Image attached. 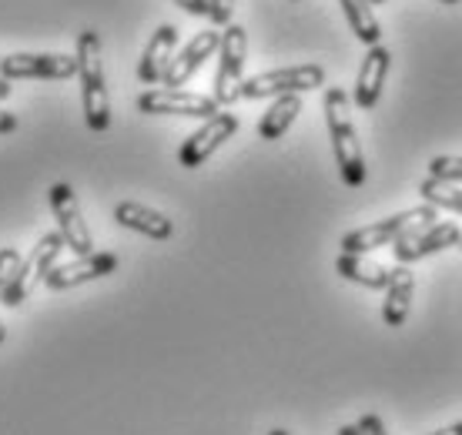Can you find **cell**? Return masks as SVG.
I'll return each instance as SVG.
<instances>
[{
  "label": "cell",
  "mask_w": 462,
  "mask_h": 435,
  "mask_svg": "<svg viewBox=\"0 0 462 435\" xmlns=\"http://www.w3.org/2000/svg\"><path fill=\"white\" fill-rule=\"evenodd\" d=\"M325 125H328V138L336 151L338 174L348 188H362L365 184V158H362V144H358V131L352 125V101L342 88H325Z\"/></svg>",
  "instance_id": "6da1fadb"
},
{
  "label": "cell",
  "mask_w": 462,
  "mask_h": 435,
  "mask_svg": "<svg viewBox=\"0 0 462 435\" xmlns=\"http://www.w3.org/2000/svg\"><path fill=\"white\" fill-rule=\"evenodd\" d=\"M78 80H81V107L84 121L91 131H107L111 127V101H107L105 80V54H101V37L97 31L78 34Z\"/></svg>",
  "instance_id": "7a4b0ae2"
},
{
  "label": "cell",
  "mask_w": 462,
  "mask_h": 435,
  "mask_svg": "<svg viewBox=\"0 0 462 435\" xmlns=\"http://www.w3.org/2000/svg\"><path fill=\"white\" fill-rule=\"evenodd\" d=\"M436 221H439V208H432V205L409 208V211H399V215L385 218V221H375V225L348 231L346 238H342V255L375 252L382 245H395V241L405 238L409 231L422 228V225H436Z\"/></svg>",
  "instance_id": "3957f363"
},
{
  "label": "cell",
  "mask_w": 462,
  "mask_h": 435,
  "mask_svg": "<svg viewBox=\"0 0 462 435\" xmlns=\"http://www.w3.org/2000/svg\"><path fill=\"white\" fill-rule=\"evenodd\" d=\"M60 248H68L64 245V238H60V231H51V235H44V238L34 245V252L27 255V258H21V264H17V272L11 275V282L4 285V292H0V301L4 305H21L23 298L31 295L41 282H44L47 275H51V268H54V262H58Z\"/></svg>",
  "instance_id": "277c9868"
},
{
  "label": "cell",
  "mask_w": 462,
  "mask_h": 435,
  "mask_svg": "<svg viewBox=\"0 0 462 435\" xmlns=\"http://www.w3.org/2000/svg\"><path fill=\"white\" fill-rule=\"evenodd\" d=\"M218 74H215V101L218 107H228L242 97L245 84V54H248V34L242 23H228L221 31V47H218Z\"/></svg>",
  "instance_id": "5b68a950"
},
{
  "label": "cell",
  "mask_w": 462,
  "mask_h": 435,
  "mask_svg": "<svg viewBox=\"0 0 462 435\" xmlns=\"http://www.w3.org/2000/svg\"><path fill=\"white\" fill-rule=\"evenodd\" d=\"M325 84V70L319 64H295V68H278L254 74L242 84V97H282V94H305Z\"/></svg>",
  "instance_id": "8992f818"
},
{
  "label": "cell",
  "mask_w": 462,
  "mask_h": 435,
  "mask_svg": "<svg viewBox=\"0 0 462 435\" xmlns=\"http://www.w3.org/2000/svg\"><path fill=\"white\" fill-rule=\"evenodd\" d=\"M47 201H51V211L58 218V231L64 245H68L70 252L84 258V255L94 252V238H91V228H88V221H84L81 208H78V195H74V188L70 184H51V191H47Z\"/></svg>",
  "instance_id": "52a82bcc"
},
{
  "label": "cell",
  "mask_w": 462,
  "mask_h": 435,
  "mask_svg": "<svg viewBox=\"0 0 462 435\" xmlns=\"http://www.w3.org/2000/svg\"><path fill=\"white\" fill-rule=\"evenodd\" d=\"M141 115H174V117H215L221 115V107L215 97L195 91H171V88H154L138 97Z\"/></svg>",
  "instance_id": "ba28073f"
},
{
  "label": "cell",
  "mask_w": 462,
  "mask_h": 435,
  "mask_svg": "<svg viewBox=\"0 0 462 435\" xmlns=\"http://www.w3.org/2000/svg\"><path fill=\"white\" fill-rule=\"evenodd\" d=\"M78 74L70 54H11L0 60V78L7 80H68Z\"/></svg>",
  "instance_id": "9c48e42d"
},
{
  "label": "cell",
  "mask_w": 462,
  "mask_h": 435,
  "mask_svg": "<svg viewBox=\"0 0 462 435\" xmlns=\"http://www.w3.org/2000/svg\"><path fill=\"white\" fill-rule=\"evenodd\" d=\"M462 241V231L459 225H452V221H436V225H422V228L409 231L405 238L395 241V262L399 264H412V262H422L429 255H439L452 245H459Z\"/></svg>",
  "instance_id": "30bf717a"
},
{
  "label": "cell",
  "mask_w": 462,
  "mask_h": 435,
  "mask_svg": "<svg viewBox=\"0 0 462 435\" xmlns=\"http://www.w3.org/2000/svg\"><path fill=\"white\" fill-rule=\"evenodd\" d=\"M238 131V117L235 115H228V111H221V115H215V117H208L205 125L198 127L195 134L181 144V151H178V161H181V168H201L205 161L215 154V151L225 144V141L231 138Z\"/></svg>",
  "instance_id": "8fae6325"
},
{
  "label": "cell",
  "mask_w": 462,
  "mask_h": 435,
  "mask_svg": "<svg viewBox=\"0 0 462 435\" xmlns=\"http://www.w3.org/2000/svg\"><path fill=\"white\" fill-rule=\"evenodd\" d=\"M117 268V255L111 252H91L84 258H74L68 264H54L51 275L44 278V285L51 292H64V288L84 285V282H97V278L111 275Z\"/></svg>",
  "instance_id": "7c38bea8"
},
{
  "label": "cell",
  "mask_w": 462,
  "mask_h": 435,
  "mask_svg": "<svg viewBox=\"0 0 462 435\" xmlns=\"http://www.w3.org/2000/svg\"><path fill=\"white\" fill-rule=\"evenodd\" d=\"M218 47H221V31H201V34H195L185 44V51L171 60V68H168V74H164V88L181 91L188 80L195 78V70L201 68Z\"/></svg>",
  "instance_id": "4fadbf2b"
},
{
  "label": "cell",
  "mask_w": 462,
  "mask_h": 435,
  "mask_svg": "<svg viewBox=\"0 0 462 435\" xmlns=\"http://www.w3.org/2000/svg\"><path fill=\"white\" fill-rule=\"evenodd\" d=\"M389 64H393V54L382 44L369 47L365 58H362V68L356 74V104L362 111H372L382 97V88H385V78H389Z\"/></svg>",
  "instance_id": "5bb4252c"
},
{
  "label": "cell",
  "mask_w": 462,
  "mask_h": 435,
  "mask_svg": "<svg viewBox=\"0 0 462 435\" xmlns=\"http://www.w3.org/2000/svg\"><path fill=\"white\" fill-rule=\"evenodd\" d=\"M174 47H178V31H174L171 23H162V27L151 34L144 54H141V64H138L141 84H162L174 60Z\"/></svg>",
  "instance_id": "9a60e30c"
},
{
  "label": "cell",
  "mask_w": 462,
  "mask_h": 435,
  "mask_svg": "<svg viewBox=\"0 0 462 435\" xmlns=\"http://www.w3.org/2000/svg\"><path fill=\"white\" fill-rule=\"evenodd\" d=\"M115 221L154 241H168L174 235L171 218L162 215V211H154V208H148V205H138V201H121V205L115 208Z\"/></svg>",
  "instance_id": "2e32d148"
},
{
  "label": "cell",
  "mask_w": 462,
  "mask_h": 435,
  "mask_svg": "<svg viewBox=\"0 0 462 435\" xmlns=\"http://www.w3.org/2000/svg\"><path fill=\"white\" fill-rule=\"evenodd\" d=\"M412 292H416V275H412L405 264L393 268V278H389V288H385V301H382V321H385L389 329H399V325L409 319Z\"/></svg>",
  "instance_id": "e0dca14e"
},
{
  "label": "cell",
  "mask_w": 462,
  "mask_h": 435,
  "mask_svg": "<svg viewBox=\"0 0 462 435\" xmlns=\"http://www.w3.org/2000/svg\"><path fill=\"white\" fill-rule=\"evenodd\" d=\"M336 272L346 278V282H356V285H362V288H375V292H385V288H389V278H393L389 268H382V264L369 262V258H362V255H338Z\"/></svg>",
  "instance_id": "ac0fdd59"
},
{
  "label": "cell",
  "mask_w": 462,
  "mask_h": 435,
  "mask_svg": "<svg viewBox=\"0 0 462 435\" xmlns=\"http://www.w3.org/2000/svg\"><path fill=\"white\" fill-rule=\"evenodd\" d=\"M299 115H301L299 94H282V97H275V104H272L265 115H262V121H258V138L278 141L291 125H295V117Z\"/></svg>",
  "instance_id": "d6986e66"
},
{
  "label": "cell",
  "mask_w": 462,
  "mask_h": 435,
  "mask_svg": "<svg viewBox=\"0 0 462 435\" xmlns=\"http://www.w3.org/2000/svg\"><path fill=\"white\" fill-rule=\"evenodd\" d=\"M338 4H342V14H346L352 34H356L362 44L365 47L382 44V27H379L375 11H372V0H338Z\"/></svg>",
  "instance_id": "ffe728a7"
},
{
  "label": "cell",
  "mask_w": 462,
  "mask_h": 435,
  "mask_svg": "<svg viewBox=\"0 0 462 435\" xmlns=\"http://www.w3.org/2000/svg\"><path fill=\"white\" fill-rule=\"evenodd\" d=\"M419 195L426 198V205L446 208V211L462 215V188L459 184H446V181H432V178H426V181L419 184Z\"/></svg>",
  "instance_id": "44dd1931"
},
{
  "label": "cell",
  "mask_w": 462,
  "mask_h": 435,
  "mask_svg": "<svg viewBox=\"0 0 462 435\" xmlns=\"http://www.w3.org/2000/svg\"><path fill=\"white\" fill-rule=\"evenodd\" d=\"M429 178L446 184H462V158L456 154H439L429 161Z\"/></svg>",
  "instance_id": "7402d4cb"
},
{
  "label": "cell",
  "mask_w": 462,
  "mask_h": 435,
  "mask_svg": "<svg viewBox=\"0 0 462 435\" xmlns=\"http://www.w3.org/2000/svg\"><path fill=\"white\" fill-rule=\"evenodd\" d=\"M208 21L215 23V27H228L231 23V14H235V0H208Z\"/></svg>",
  "instance_id": "603a6c76"
},
{
  "label": "cell",
  "mask_w": 462,
  "mask_h": 435,
  "mask_svg": "<svg viewBox=\"0 0 462 435\" xmlns=\"http://www.w3.org/2000/svg\"><path fill=\"white\" fill-rule=\"evenodd\" d=\"M17 264H21V255L14 252V248H0V292H4V285L17 272Z\"/></svg>",
  "instance_id": "cb8c5ba5"
},
{
  "label": "cell",
  "mask_w": 462,
  "mask_h": 435,
  "mask_svg": "<svg viewBox=\"0 0 462 435\" xmlns=\"http://www.w3.org/2000/svg\"><path fill=\"white\" fill-rule=\"evenodd\" d=\"M356 429H358V435H389V432H385V425H382V419L375 412L362 415V419L356 422Z\"/></svg>",
  "instance_id": "d4e9b609"
},
{
  "label": "cell",
  "mask_w": 462,
  "mask_h": 435,
  "mask_svg": "<svg viewBox=\"0 0 462 435\" xmlns=\"http://www.w3.org/2000/svg\"><path fill=\"white\" fill-rule=\"evenodd\" d=\"M181 11H188V14H195V17H208L211 14V7H208V0H174Z\"/></svg>",
  "instance_id": "484cf974"
},
{
  "label": "cell",
  "mask_w": 462,
  "mask_h": 435,
  "mask_svg": "<svg viewBox=\"0 0 462 435\" xmlns=\"http://www.w3.org/2000/svg\"><path fill=\"white\" fill-rule=\"evenodd\" d=\"M17 127H21L17 115H11V111H0V134H14Z\"/></svg>",
  "instance_id": "4316f807"
},
{
  "label": "cell",
  "mask_w": 462,
  "mask_h": 435,
  "mask_svg": "<svg viewBox=\"0 0 462 435\" xmlns=\"http://www.w3.org/2000/svg\"><path fill=\"white\" fill-rule=\"evenodd\" d=\"M7 94H11V80H7V78H0V101H4Z\"/></svg>",
  "instance_id": "83f0119b"
},
{
  "label": "cell",
  "mask_w": 462,
  "mask_h": 435,
  "mask_svg": "<svg viewBox=\"0 0 462 435\" xmlns=\"http://www.w3.org/2000/svg\"><path fill=\"white\" fill-rule=\"evenodd\" d=\"M338 435H358V429H356V425H342V429H338Z\"/></svg>",
  "instance_id": "f1b7e54d"
},
{
  "label": "cell",
  "mask_w": 462,
  "mask_h": 435,
  "mask_svg": "<svg viewBox=\"0 0 462 435\" xmlns=\"http://www.w3.org/2000/svg\"><path fill=\"white\" fill-rule=\"evenodd\" d=\"M432 435H452V425H446V429H439V432H432Z\"/></svg>",
  "instance_id": "f546056e"
},
{
  "label": "cell",
  "mask_w": 462,
  "mask_h": 435,
  "mask_svg": "<svg viewBox=\"0 0 462 435\" xmlns=\"http://www.w3.org/2000/svg\"><path fill=\"white\" fill-rule=\"evenodd\" d=\"M452 435H462V422H456V425H452Z\"/></svg>",
  "instance_id": "4dcf8cb0"
},
{
  "label": "cell",
  "mask_w": 462,
  "mask_h": 435,
  "mask_svg": "<svg viewBox=\"0 0 462 435\" xmlns=\"http://www.w3.org/2000/svg\"><path fill=\"white\" fill-rule=\"evenodd\" d=\"M4 338H7V329H4V325H0V345H4Z\"/></svg>",
  "instance_id": "1f68e13d"
},
{
  "label": "cell",
  "mask_w": 462,
  "mask_h": 435,
  "mask_svg": "<svg viewBox=\"0 0 462 435\" xmlns=\"http://www.w3.org/2000/svg\"><path fill=\"white\" fill-rule=\"evenodd\" d=\"M268 435H289V432H285V429H272Z\"/></svg>",
  "instance_id": "d6a6232c"
},
{
  "label": "cell",
  "mask_w": 462,
  "mask_h": 435,
  "mask_svg": "<svg viewBox=\"0 0 462 435\" xmlns=\"http://www.w3.org/2000/svg\"><path fill=\"white\" fill-rule=\"evenodd\" d=\"M439 4H459V0H439Z\"/></svg>",
  "instance_id": "836d02e7"
},
{
  "label": "cell",
  "mask_w": 462,
  "mask_h": 435,
  "mask_svg": "<svg viewBox=\"0 0 462 435\" xmlns=\"http://www.w3.org/2000/svg\"><path fill=\"white\" fill-rule=\"evenodd\" d=\"M375 4H385V0H372V7H375Z\"/></svg>",
  "instance_id": "e575fe53"
},
{
  "label": "cell",
  "mask_w": 462,
  "mask_h": 435,
  "mask_svg": "<svg viewBox=\"0 0 462 435\" xmlns=\"http://www.w3.org/2000/svg\"><path fill=\"white\" fill-rule=\"evenodd\" d=\"M459 252H462V241H459Z\"/></svg>",
  "instance_id": "d590c367"
}]
</instances>
